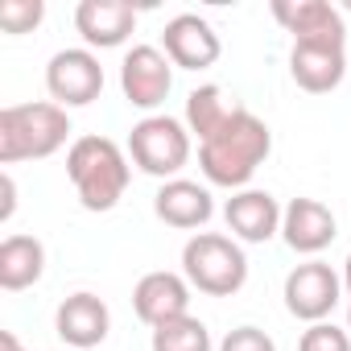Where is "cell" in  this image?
<instances>
[{"instance_id": "obj_1", "label": "cell", "mask_w": 351, "mask_h": 351, "mask_svg": "<svg viewBox=\"0 0 351 351\" xmlns=\"http://www.w3.org/2000/svg\"><path fill=\"white\" fill-rule=\"evenodd\" d=\"M273 149V132L261 116H252L248 108H236V116L211 136L199 145V165L207 173L211 186H228V191H240L252 182V173L261 169V161L269 157Z\"/></svg>"}, {"instance_id": "obj_2", "label": "cell", "mask_w": 351, "mask_h": 351, "mask_svg": "<svg viewBox=\"0 0 351 351\" xmlns=\"http://www.w3.org/2000/svg\"><path fill=\"white\" fill-rule=\"evenodd\" d=\"M66 173L87 211H112L128 191V157L108 136H79L66 153Z\"/></svg>"}, {"instance_id": "obj_3", "label": "cell", "mask_w": 351, "mask_h": 351, "mask_svg": "<svg viewBox=\"0 0 351 351\" xmlns=\"http://www.w3.org/2000/svg\"><path fill=\"white\" fill-rule=\"evenodd\" d=\"M71 116L58 104H13L0 112V161L17 165L34 157H50L66 145Z\"/></svg>"}, {"instance_id": "obj_4", "label": "cell", "mask_w": 351, "mask_h": 351, "mask_svg": "<svg viewBox=\"0 0 351 351\" xmlns=\"http://www.w3.org/2000/svg\"><path fill=\"white\" fill-rule=\"evenodd\" d=\"M182 273L199 293L232 298L248 281V256L236 240H228L219 232H199L182 248Z\"/></svg>"}, {"instance_id": "obj_5", "label": "cell", "mask_w": 351, "mask_h": 351, "mask_svg": "<svg viewBox=\"0 0 351 351\" xmlns=\"http://www.w3.org/2000/svg\"><path fill=\"white\" fill-rule=\"evenodd\" d=\"M128 153L136 169L173 182V173L191 161V128L173 116H145L128 132Z\"/></svg>"}, {"instance_id": "obj_6", "label": "cell", "mask_w": 351, "mask_h": 351, "mask_svg": "<svg viewBox=\"0 0 351 351\" xmlns=\"http://www.w3.org/2000/svg\"><path fill=\"white\" fill-rule=\"evenodd\" d=\"M46 87L58 108H87L104 91V66L91 50H58L46 66Z\"/></svg>"}, {"instance_id": "obj_7", "label": "cell", "mask_w": 351, "mask_h": 351, "mask_svg": "<svg viewBox=\"0 0 351 351\" xmlns=\"http://www.w3.org/2000/svg\"><path fill=\"white\" fill-rule=\"evenodd\" d=\"M120 87L132 108L153 112L157 104H165V95L173 87V62L157 46H132L120 62Z\"/></svg>"}, {"instance_id": "obj_8", "label": "cell", "mask_w": 351, "mask_h": 351, "mask_svg": "<svg viewBox=\"0 0 351 351\" xmlns=\"http://www.w3.org/2000/svg\"><path fill=\"white\" fill-rule=\"evenodd\" d=\"M343 281L330 265L306 261L285 277V310L302 322H326V314L339 306Z\"/></svg>"}, {"instance_id": "obj_9", "label": "cell", "mask_w": 351, "mask_h": 351, "mask_svg": "<svg viewBox=\"0 0 351 351\" xmlns=\"http://www.w3.org/2000/svg\"><path fill=\"white\" fill-rule=\"evenodd\" d=\"M273 17L293 34V46H343L347 25L326 0H277Z\"/></svg>"}, {"instance_id": "obj_10", "label": "cell", "mask_w": 351, "mask_h": 351, "mask_svg": "<svg viewBox=\"0 0 351 351\" xmlns=\"http://www.w3.org/2000/svg\"><path fill=\"white\" fill-rule=\"evenodd\" d=\"M161 46H165V58L173 66H182V71H207L219 62V34L199 17V13H182V17H173L161 34Z\"/></svg>"}, {"instance_id": "obj_11", "label": "cell", "mask_w": 351, "mask_h": 351, "mask_svg": "<svg viewBox=\"0 0 351 351\" xmlns=\"http://www.w3.org/2000/svg\"><path fill=\"white\" fill-rule=\"evenodd\" d=\"M132 306H136V318L149 322L153 330L173 318H186L191 314V281L178 273H145L132 289Z\"/></svg>"}, {"instance_id": "obj_12", "label": "cell", "mask_w": 351, "mask_h": 351, "mask_svg": "<svg viewBox=\"0 0 351 351\" xmlns=\"http://www.w3.org/2000/svg\"><path fill=\"white\" fill-rule=\"evenodd\" d=\"M281 236H285V244L293 252L318 256L339 236V223H335V215H330L326 203H318V199H293L285 207V215H281Z\"/></svg>"}, {"instance_id": "obj_13", "label": "cell", "mask_w": 351, "mask_h": 351, "mask_svg": "<svg viewBox=\"0 0 351 351\" xmlns=\"http://www.w3.org/2000/svg\"><path fill=\"white\" fill-rule=\"evenodd\" d=\"M281 207L269 191H236L223 207L228 232H236L244 244H265L281 232Z\"/></svg>"}, {"instance_id": "obj_14", "label": "cell", "mask_w": 351, "mask_h": 351, "mask_svg": "<svg viewBox=\"0 0 351 351\" xmlns=\"http://www.w3.org/2000/svg\"><path fill=\"white\" fill-rule=\"evenodd\" d=\"M54 326H58V335H62L66 347L87 351V347H99V343L108 339L112 314H108V306H104L95 293H71V298L58 306Z\"/></svg>"}, {"instance_id": "obj_15", "label": "cell", "mask_w": 351, "mask_h": 351, "mask_svg": "<svg viewBox=\"0 0 351 351\" xmlns=\"http://www.w3.org/2000/svg\"><path fill=\"white\" fill-rule=\"evenodd\" d=\"M75 29L83 34L87 46L112 50L124 46V38L136 29V9L128 0H83L75 9Z\"/></svg>"}, {"instance_id": "obj_16", "label": "cell", "mask_w": 351, "mask_h": 351, "mask_svg": "<svg viewBox=\"0 0 351 351\" xmlns=\"http://www.w3.org/2000/svg\"><path fill=\"white\" fill-rule=\"evenodd\" d=\"M153 211H157L161 223L191 232V228H203L215 215V203H211L207 186L186 182V178H173V182H161V191L153 195Z\"/></svg>"}, {"instance_id": "obj_17", "label": "cell", "mask_w": 351, "mask_h": 351, "mask_svg": "<svg viewBox=\"0 0 351 351\" xmlns=\"http://www.w3.org/2000/svg\"><path fill=\"white\" fill-rule=\"evenodd\" d=\"M289 75L302 91L326 95L343 83L347 54H343V46H293L289 50Z\"/></svg>"}, {"instance_id": "obj_18", "label": "cell", "mask_w": 351, "mask_h": 351, "mask_svg": "<svg viewBox=\"0 0 351 351\" xmlns=\"http://www.w3.org/2000/svg\"><path fill=\"white\" fill-rule=\"evenodd\" d=\"M46 273V248L38 236H9L0 244V289H29Z\"/></svg>"}, {"instance_id": "obj_19", "label": "cell", "mask_w": 351, "mask_h": 351, "mask_svg": "<svg viewBox=\"0 0 351 351\" xmlns=\"http://www.w3.org/2000/svg\"><path fill=\"white\" fill-rule=\"evenodd\" d=\"M236 108H240V104H232L223 87H195V91L186 95V128H191V132L199 136V145H203V141H211V136L236 116Z\"/></svg>"}, {"instance_id": "obj_20", "label": "cell", "mask_w": 351, "mask_h": 351, "mask_svg": "<svg viewBox=\"0 0 351 351\" xmlns=\"http://www.w3.org/2000/svg\"><path fill=\"white\" fill-rule=\"evenodd\" d=\"M153 351H211V330L195 314L173 318L153 330Z\"/></svg>"}, {"instance_id": "obj_21", "label": "cell", "mask_w": 351, "mask_h": 351, "mask_svg": "<svg viewBox=\"0 0 351 351\" xmlns=\"http://www.w3.org/2000/svg\"><path fill=\"white\" fill-rule=\"evenodd\" d=\"M46 17L42 0H5L0 5V29L5 34H34Z\"/></svg>"}, {"instance_id": "obj_22", "label": "cell", "mask_w": 351, "mask_h": 351, "mask_svg": "<svg viewBox=\"0 0 351 351\" xmlns=\"http://www.w3.org/2000/svg\"><path fill=\"white\" fill-rule=\"evenodd\" d=\"M298 351H351V330H339L335 322H310Z\"/></svg>"}, {"instance_id": "obj_23", "label": "cell", "mask_w": 351, "mask_h": 351, "mask_svg": "<svg viewBox=\"0 0 351 351\" xmlns=\"http://www.w3.org/2000/svg\"><path fill=\"white\" fill-rule=\"evenodd\" d=\"M219 351H277V343L261 326H236V330H228V339L219 343Z\"/></svg>"}, {"instance_id": "obj_24", "label": "cell", "mask_w": 351, "mask_h": 351, "mask_svg": "<svg viewBox=\"0 0 351 351\" xmlns=\"http://www.w3.org/2000/svg\"><path fill=\"white\" fill-rule=\"evenodd\" d=\"M0 191H5V207H0V219H9L13 207H17V182H13V173H5V178H0Z\"/></svg>"}, {"instance_id": "obj_25", "label": "cell", "mask_w": 351, "mask_h": 351, "mask_svg": "<svg viewBox=\"0 0 351 351\" xmlns=\"http://www.w3.org/2000/svg\"><path fill=\"white\" fill-rule=\"evenodd\" d=\"M0 351H25V347L17 343V335H13V330H0Z\"/></svg>"}, {"instance_id": "obj_26", "label": "cell", "mask_w": 351, "mask_h": 351, "mask_svg": "<svg viewBox=\"0 0 351 351\" xmlns=\"http://www.w3.org/2000/svg\"><path fill=\"white\" fill-rule=\"evenodd\" d=\"M343 289H347V298H351V256H347V265H343Z\"/></svg>"}, {"instance_id": "obj_27", "label": "cell", "mask_w": 351, "mask_h": 351, "mask_svg": "<svg viewBox=\"0 0 351 351\" xmlns=\"http://www.w3.org/2000/svg\"><path fill=\"white\" fill-rule=\"evenodd\" d=\"M347 330H351V310H347Z\"/></svg>"}]
</instances>
